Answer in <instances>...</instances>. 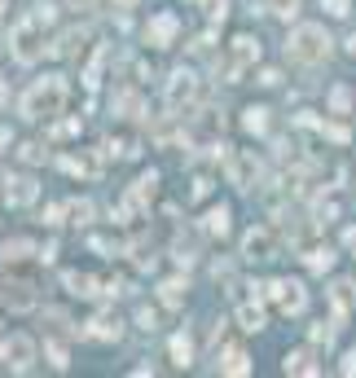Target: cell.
Masks as SVG:
<instances>
[{"mask_svg":"<svg viewBox=\"0 0 356 378\" xmlns=\"http://www.w3.org/2000/svg\"><path fill=\"white\" fill-rule=\"evenodd\" d=\"M321 9H325L330 18H347V14H352V0H321Z\"/></svg>","mask_w":356,"mask_h":378,"instance_id":"8d00e7d4","label":"cell"},{"mask_svg":"<svg viewBox=\"0 0 356 378\" xmlns=\"http://www.w3.org/2000/svg\"><path fill=\"white\" fill-rule=\"evenodd\" d=\"M347 246H352V251H356V229H347Z\"/></svg>","mask_w":356,"mask_h":378,"instance_id":"816d5d0a","label":"cell"},{"mask_svg":"<svg viewBox=\"0 0 356 378\" xmlns=\"http://www.w3.org/2000/svg\"><path fill=\"white\" fill-rule=\"evenodd\" d=\"M347 53H352V58H356V36H352V40H347Z\"/></svg>","mask_w":356,"mask_h":378,"instance_id":"f5cc1de1","label":"cell"},{"mask_svg":"<svg viewBox=\"0 0 356 378\" xmlns=\"http://www.w3.org/2000/svg\"><path fill=\"white\" fill-rule=\"evenodd\" d=\"M18 159H22V163H40V159H44V145H40V141H22V145H18Z\"/></svg>","mask_w":356,"mask_h":378,"instance_id":"d6a6232c","label":"cell"},{"mask_svg":"<svg viewBox=\"0 0 356 378\" xmlns=\"http://www.w3.org/2000/svg\"><path fill=\"white\" fill-rule=\"evenodd\" d=\"M62 286H66L70 295H80V299H97V295H106V286H101L93 273H75V268H70V273H62Z\"/></svg>","mask_w":356,"mask_h":378,"instance_id":"5bb4252c","label":"cell"},{"mask_svg":"<svg viewBox=\"0 0 356 378\" xmlns=\"http://www.w3.org/2000/svg\"><path fill=\"white\" fill-rule=\"evenodd\" d=\"M264 295L273 299L277 308H282L286 317H299L303 308H308V290H303L299 282H286V277H277V282H268L264 286Z\"/></svg>","mask_w":356,"mask_h":378,"instance_id":"5b68a950","label":"cell"},{"mask_svg":"<svg viewBox=\"0 0 356 378\" xmlns=\"http://www.w3.org/2000/svg\"><path fill=\"white\" fill-rule=\"evenodd\" d=\"M264 9H268L273 18H286V22H290V18L299 14V0H264Z\"/></svg>","mask_w":356,"mask_h":378,"instance_id":"83f0119b","label":"cell"},{"mask_svg":"<svg viewBox=\"0 0 356 378\" xmlns=\"http://www.w3.org/2000/svg\"><path fill=\"white\" fill-rule=\"evenodd\" d=\"M9 48H14V62H18V66H36L44 53H53V44H44L40 22H36V18L14 22V31H9Z\"/></svg>","mask_w":356,"mask_h":378,"instance_id":"3957f363","label":"cell"},{"mask_svg":"<svg viewBox=\"0 0 356 378\" xmlns=\"http://www.w3.org/2000/svg\"><path fill=\"white\" fill-rule=\"evenodd\" d=\"M286 58L299 62V66L330 62V36H325V27H317V22H299V27L290 31V40H286Z\"/></svg>","mask_w":356,"mask_h":378,"instance_id":"7a4b0ae2","label":"cell"},{"mask_svg":"<svg viewBox=\"0 0 356 378\" xmlns=\"http://www.w3.org/2000/svg\"><path fill=\"white\" fill-rule=\"evenodd\" d=\"M242 256H246V260H273V256H277L273 229H264V224H260V229H251L246 242H242Z\"/></svg>","mask_w":356,"mask_h":378,"instance_id":"8fae6325","label":"cell"},{"mask_svg":"<svg viewBox=\"0 0 356 378\" xmlns=\"http://www.w3.org/2000/svg\"><path fill=\"white\" fill-rule=\"evenodd\" d=\"M202 233H207V238H224L229 233V207H211L207 216H202Z\"/></svg>","mask_w":356,"mask_h":378,"instance_id":"7402d4cb","label":"cell"},{"mask_svg":"<svg viewBox=\"0 0 356 378\" xmlns=\"http://www.w3.org/2000/svg\"><path fill=\"white\" fill-rule=\"evenodd\" d=\"M172 361L181 365V369H185V365H194V343H189L185 335H176V339H172Z\"/></svg>","mask_w":356,"mask_h":378,"instance_id":"484cf974","label":"cell"},{"mask_svg":"<svg viewBox=\"0 0 356 378\" xmlns=\"http://www.w3.org/2000/svg\"><path fill=\"white\" fill-rule=\"evenodd\" d=\"M44 352H48V361H53V369H66V365H70V357H66V347H62V343L48 339V343H44Z\"/></svg>","mask_w":356,"mask_h":378,"instance_id":"836d02e7","label":"cell"},{"mask_svg":"<svg viewBox=\"0 0 356 378\" xmlns=\"http://www.w3.org/2000/svg\"><path fill=\"white\" fill-rule=\"evenodd\" d=\"M321 137H330V141H335V145H347V128H343V123H321Z\"/></svg>","mask_w":356,"mask_h":378,"instance_id":"d590c367","label":"cell"},{"mask_svg":"<svg viewBox=\"0 0 356 378\" xmlns=\"http://www.w3.org/2000/svg\"><path fill=\"white\" fill-rule=\"evenodd\" d=\"M189 5H207V0H189Z\"/></svg>","mask_w":356,"mask_h":378,"instance_id":"db71d44e","label":"cell"},{"mask_svg":"<svg viewBox=\"0 0 356 378\" xmlns=\"http://www.w3.org/2000/svg\"><path fill=\"white\" fill-rule=\"evenodd\" d=\"M84 44H88V27H75V31L62 36V44H53V53H62V58H80V53H84Z\"/></svg>","mask_w":356,"mask_h":378,"instance_id":"ac0fdd59","label":"cell"},{"mask_svg":"<svg viewBox=\"0 0 356 378\" xmlns=\"http://www.w3.org/2000/svg\"><path fill=\"white\" fill-rule=\"evenodd\" d=\"M31 256H36V246L27 238H14V242L0 246V260H5V264H22V260H31Z\"/></svg>","mask_w":356,"mask_h":378,"instance_id":"44dd1931","label":"cell"},{"mask_svg":"<svg viewBox=\"0 0 356 378\" xmlns=\"http://www.w3.org/2000/svg\"><path fill=\"white\" fill-rule=\"evenodd\" d=\"M211 194V181H207V176H198V181H194V198H207Z\"/></svg>","mask_w":356,"mask_h":378,"instance_id":"ee69618b","label":"cell"},{"mask_svg":"<svg viewBox=\"0 0 356 378\" xmlns=\"http://www.w3.org/2000/svg\"><path fill=\"white\" fill-rule=\"evenodd\" d=\"M84 335L97 339V343H119V339H123V321H119L115 313H97V317H88Z\"/></svg>","mask_w":356,"mask_h":378,"instance_id":"9c48e42d","label":"cell"},{"mask_svg":"<svg viewBox=\"0 0 356 378\" xmlns=\"http://www.w3.org/2000/svg\"><path fill=\"white\" fill-rule=\"evenodd\" d=\"M176 36H181V22H176V14H155L145 27V44L150 48H172Z\"/></svg>","mask_w":356,"mask_h":378,"instance_id":"ba28073f","label":"cell"},{"mask_svg":"<svg viewBox=\"0 0 356 378\" xmlns=\"http://www.w3.org/2000/svg\"><path fill=\"white\" fill-rule=\"evenodd\" d=\"M40 198V185L31 181V176H9L5 181V203L9 207H31Z\"/></svg>","mask_w":356,"mask_h":378,"instance_id":"7c38bea8","label":"cell"},{"mask_svg":"<svg viewBox=\"0 0 356 378\" xmlns=\"http://www.w3.org/2000/svg\"><path fill=\"white\" fill-rule=\"evenodd\" d=\"M282 369H286V374H317V361H313L308 347H299V352H286Z\"/></svg>","mask_w":356,"mask_h":378,"instance_id":"ffe728a7","label":"cell"},{"mask_svg":"<svg viewBox=\"0 0 356 378\" xmlns=\"http://www.w3.org/2000/svg\"><path fill=\"white\" fill-rule=\"evenodd\" d=\"M31 18L40 22V27H48V22L58 18V9H53V5H48V0H44V5H31Z\"/></svg>","mask_w":356,"mask_h":378,"instance_id":"74e56055","label":"cell"},{"mask_svg":"<svg viewBox=\"0 0 356 378\" xmlns=\"http://www.w3.org/2000/svg\"><path fill=\"white\" fill-rule=\"evenodd\" d=\"M167 110H176V115H189L194 106H198V97H202V80H198V75L194 70H176L172 75V80H167Z\"/></svg>","mask_w":356,"mask_h":378,"instance_id":"277c9868","label":"cell"},{"mask_svg":"<svg viewBox=\"0 0 356 378\" xmlns=\"http://www.w3.org/2000/svg\"><path fill=\"white\" fill-rule=\"evenodd\" d=\"M185 290H189L185 277H167V282L159 286V299H163L167 308H181V304H185Z\"/></svg>","mask_w":356,"mask_h":378,"instance_id":"d6986e66","label":"cell"},{"mask_svg":"<svg viewBox=\"0 0 356 378\" xmlns=\"http://www.w3.org/2000/svg\"><path fill=\"white\" fill-rule=\"evenodd\" d=\"M9 145V128H0V149H5Z\"/></svg>","mask_w":356,"mask_h":378,"instance_id":"f907efd6","label":"cell"},{"mask_svg":"<svg viewBox=\"0 0 356 378\" xmlns=\"http://www.w3.org/2000/svg\"><path fill=\"white\" fill-rule=\"evenodd\" d=\"M141 0H115V9H137Z\"/></svg>","mask_w":356,"mask_h":378,"instance_id":"c3c4849f","label":"cell"},{"mask_svg":"<svg viewBox=\"0 0 356 378\" xmlns=\"http://www.w3.org/2000/svg\"><path fill=\"white\" fill-rule=\"evenodd\" d=\"M0 299H5L14 313L36 308V295H31V286H27V282H5V286H0Z\"/></svg>","mask_w":356,"mask_h":378,"instance_id":"9a60e30c","label":"cell"},{"mask_svg":"<svg viewBox=\"0 0 356 378\" xmlns=\"http://www.w3.org/2000/svg\"><path fill=\"white\" fill-rule=\"evenodd\" d=\"M256 62H260V40H256V36H238L234 48H229V62H224V80L238 84V75H242L246 66H256Z\"/></svg>","mask_w":356,"mask_h":378,"instance_id":"52a82bcc","label":"cell"},{"mask_svg":"<svg viewBox=\"0 0 356 378\" xmlns=\"http://www.w3.org/2000/svg\"><path fill=\"white\" fill-rule=\"evenodd\" d=\"M207 14H211V22H224V14H229V0H207Z\"/></svg>","mask_w":356,"mask_h":378,"instance_id":"ab89813d","label":"cell"},{"mask_svg":"<svg viewBox=\"0 0 356 378\" xmlns=\"http://www.w3.org/2000/svg\"><path fill=\"white\" fill-rule=\"evenodd\" d=\"M330 110H335V115H347L352 110V88L347 84H339L335 93H330Z\"/></svg>","mask_w":356,"mask_h":378,"instance_id":"f546056e","label":"cell"},{"mask_svg":"<svg viewBox=\"0 0 356 378\" xmlns=\"http://www.w3.org/2000/svg\"><path fill=\"white\" fill-rule=\"evenodd\" d=\"M220 374H229V378H246L251 374V357L242 347H229L224 352V361H220Z\"/></svg>","mask_w":356,"mask_h":378,"instance_id":"e0dca14e","label":"cell"},{"mask_svg":"<svg viewBox=\"0 0 356 378\" xmlns=\"http://www.w3.org/2000/svg\"><path fill=\"white\" fill-rule=\"evenodd\" d=\"M106 154H115V159H132V154H137V145H132L128 137H110V141H106Z\"/></svg>","mask_w":356,"mask_h":378,"instance_id":"4dcf8cb0","label":"cell"},{"mask_svg":"<svg viewBox=\"0 0 356 378\" xmlns=\"http://www.w3.org/2000/svg\"><path fill=\"white\" fill-rule=\"evenodd\" d=\"M66 5H70V9H80V14H93V9H97V0H66Z\"/></svg>","mask_w":356,"mask_h":378,"instance_id":"bcb514c9","label":"cell"},{"mask_svg":"<svg viewBox=\"0 0 356 378\" xmlns=\"http://www.w3.org/2000/svg\"><path fill=\"white\" fill-rule=\"evenodd\" d=\"M260 84L264 88H277V84H282V75H277V70H260Z\"/></svg>","mask_w":356,"mask_h":378,"instance_id":"7bdbcfd3","label":"cell"},{"mask_svg":"<svg viewBox=\"0 0 356 378\" xmlns=\"http://www.w3.org/2000/svg\"><path fill=\"white\" fill-rule=\"evenodd\" d=\"M313 216H317V224H330V220L339 216V207H335V203H317V211H313Z\"/></svg>","mask_w":356,"mask_h":378,"instance_id":"f35d334b","label":"cell"},{"mask_svg":"<svg viewBox=\"0 0 356 378\" xmlns=\"http://www.w3.org/2000/svg\"><path fill=\"white\" fill-rule=\"evenodd\" d=\"M238 325H242V330H251V335H256V330H264V308L246 299V304L238 308Z\"/></svg>","mask_w":356,"mask_h":378,"instance_id":"cb8c5ba5","label":"cell"},{"mask_svg":"<svg viewBox=\"0 0 356 378\" xmlns=\"http://www.w3.org/2000/svg\"><path fill=\"white\" fill-rule=\"evenodd\" d=\"M330 304H335V317H347V313L356 308V282L339 277V282L330 286Z\"/></svg>","mask_w":356,"mask_h":378,"instance_id":"2e32d148","label":"cell"},{"mask_svg":"<svg viewBox=\"0 0 356 378\" xmlns=\"http://www.w3.org/2000/svg\"><path fill=\"white\" fill-rule=\"evenodd\" d=\"M93 251H123L115 238H93Z\"/></svg>","mask_w":356,"mask_h":378,"instance_id":"b9f144b4","label":"cell"},{"mask_svg":"<svg viewBox=\"0 0 356 378\" xmlns=\"http://www.w3.org/2000/svg\"><path fill=\"white\" fill-rule=\"evenodd\" d=\"M308 339H313L317 347H330V343H335V325H325V321H313V325H308Z\"/></svg>","mask_w":356,"mask_h":378,"instance_id":"f1b7e54d","label":"cell"},{"mask_svg":"<svg viewBox=\"0 0 356 378\" xmlns=\"http://www.w3.org/2000/svg\"><path fill=\"white\" fill-rule=\"evenodd\" d=\"M224 163H229V181H234L238 189H251V185H256V176H260L256 154H246V149H242V154H229Z\"/></svg>","mask_w":356,"mask_h":378,"instance_id":"30bf717a","label":"cell"},{"mask_svg":"<svg viewBox=\"0 0 356 378\" xmlns=\"http://www.w3.org/2000/svg\"><path fill=\"white\" fill-rule=\"evenodd\" d=\"M31 361H36V339L31 335H9L0 343V365L5 369L22 374V369H31Z\"/></svg>","mask_w":356,"mask_h":378,"instance_id":"8992f818","label":"cell"},{"mask_svg":"<svg viewBox=\"0 0 356 378\" xmlns=\"http://www.w3.org/2000/svg\"><path fill=\"white\" fill-rule=\"evenodd\" d=\"M303 264H308L313 273H325L330 264H335V251H330V246H313V251H303Z\"/></svg>","mask_w":356,"mask_h":378,"instance_id":"d4e9b609","label":"cell"},{"mask_svg":"<svg viewBox=\"0 0 356 378\" xmlns=\"http://www.w3.org/2000/svg\"><path fill=\"white\" fill-rule=\"evenodd\" d=\"M242 128H246L251 137H264V128H268V110H264V106H246V110H242Z\"/></svg>","mask_w":356,"mask_h":378,"instance_id":"603a6c76","label":"cell"},{"mask_svg":"<svg viewBox=\"0 0 356 378\" xmlns=\"http://www.w3.org/2000/svg\"><path fill=\"white\" fill-rule=\"evenodd\" d=\"M62 216H66V207H48L44 211V224H62Z\"/></svg>","mask_w":356,"mask_h":378,"instance_id":"f6af8a7d","label":"cell"},{"mask_svg":"<svg viewBox=\"0 0 356 378\" xmlns=\"http://www.w3.org/2000/svg\"><path fill=\"white\" fill-rule=\"evenodd\" d=\"M347 378H356V352H347V357H343V365H339Z\"/></svg>","mask_w":356,"mask_h":378,"instance_id":"7dc6e473","label":"cell"},{"mask_svg":"<svg viewBox=\"0 0 356 378\" xmlns=\"http://www.w3.org/2000/svg\"><path fill=\"white\" fill-rule=\"evenodd\" d=\"M9 102V88H5V80H0V106H5Z\"/></svg>","mask_w":356,"mask_h":378,"instance_id":"681fc988","label":"cell"},{"mask_svg":"<svg viewBox=\"0 0 356 378\" xmlns=\"http://www.w3.org/2000/svg\"><path fill=\"white\" fill-rule=\"evenodd\" d=\"M62 167H66L70 176H93V172H97V163H88V159H75V154H66V159H62Z\"/></svg>","mask_w":356,"mask_h":378,"instance_id":"1f68e13d","label":"cell"},{"mask_svg":"<svg viewBox=\"0 0 356 378\" xmlns=\"http://www.w3.org/2000/svg\"><path fill=\"white\" fill-rule=\"evenodd\" d=\"M66 216H70V224H80V229H84V224H93V203H88V198L66 203Z\"/></svg>","mask_w":356,"mask_h":378,"instance_id":"4316f807","label":"cell"},{"mask_svg":"<svg viewBox=\"0 0 356 378\" xmlns=\"http://www.w3.org/2000/svg\"><path fill=\"white\" fill-rule=\"evenodd\" d=\"M5 5H9V0H0V9H5Z\"/></svg>","mask_w":356,"mask_h":378,"instance_id":"11a10c76","label":"cell"},{"mask_svg":"<svg viewBox=\"0 0 356 378\" xmlns=\"http://www.w3.org/2000/svg\"><path fill=\"white\" fill-rule=\"evenodd\" d=\"M66 106V80L62 75H44L22 93V115L27 119H58Z\"/></svg>","mask_w":356,"mask_h":378,"instance_id":"6da1fadb","label":"cell"},{"mask_svg":"<svg viewBox=\"0 0 356 378\" xmlns=\"http://www.w3.org/2000/svg\"><path fill=\"white\" fill-rule=\"evenodd\" d=\"M80 128H84L80 119H62V123H58V128L48 132V137H53V141H62V137H80Z\"/></svg>","mask_w":356,"mask_h":378,"instance_id":"e575fe53","label":"cell"},{"mask_svg":"<svg viewBox=\"0 0 356 378\" xmlns=\"http://www.w3.org/2000/svg\"><path fill=\"white\" fill-rule=\"evenodd\" d=\"M155 194H159V172H145L141 181L128 189V203H123V211H145L150 203H155Z\"/></svg>","mask_w":356,"mask_h":378,"instance_id":"4fadbf2b","label":"cell"},{"mask_svg":"<svg viewBox=\"0 0 356 378\" xmlns=\"http://www.w3.org/2000/svg\"><path fill=\"white\" fill-rule=\"evenodd\" d=\"M137 325H141V330H155L159 321H155V313H150V308H141V313H137Z\"/></svg>","mask_w":356,"mask_h":378,"instance_id":"60d3db41","label":"cell"}]
</instances>
